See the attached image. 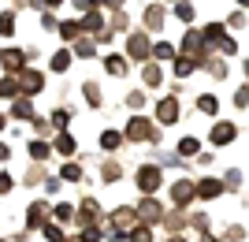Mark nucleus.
I'll list each match as a JSON object with an SVG mask.
<instances>
[{
  "label": "nucleus",
  "mask_w": 249,
  "mask_h": 242,
  "mask_svg": "<svg viewBox=\"0 0 249 242\" xmlns=\"http://www.w3.org/2000/svg\"><path fill=\"white\" fill-rule=\"evenodd\" d=\"M149 53V37L145 34H134V37H130V56H145Z\"/></svg>",
  "instance_id": "obj_3"
},
{
  "label": "nucleus",
  "mask_w": 249,
  "mask_h": 242,
  "mask_svg": "<svg viewBox=\"0 0 249 242\" xmlns=\"http://www.w3.org/2000/svg\"><path fill=\"white\" fill-rule=\"evenodd\" d=\"M246 71H249V60H246Z\"/></svg>",
  "instance_id": "obj_14"
},
{
  "label": "nucleus",
  "mask_w": 249,
  "mask_h": 242,
  "mask_svg": "<svg viewBox=\"0 0 249 242\" xmlns=\"http://www.w3.org/2000/svg\"><path fill=\"white\" fill-rule=\"evenodd\" d=\"M45 4H49V8H56V4H63V0H45Z\"/></svg>",
  "instance_id": "obj_12"
},
{
  "label": "nucleus",
  "mask_w": 249,
  "mask_h": 242,
  "mask_svg": "<svg viewBox=\"0 0 249 242\" xmlns=\"http://www.w3.org/2000/svg\"><path fill=\"white\" fill-rule=\"evenodd\" d=\"M156 112H160V119H164V123H175V116H178V108H175V101H171V97H167V101H160V108H156Z\"/></svg>",
  "instance_id": "obj_2"
},
{
  "label": "nucleus",
  "mask_w": 249,
  "mask_h": 242,
  "mask_svg": "<svg viewBox=\"0 0 249 242\" xmlns=\"http://www.w3.org/2000/svg\"><path fill=\"white\" fill-rule=\"evenodd\" d=\"M238 4H242V8H249V0H238Z\"/></svg>",
  "instance_id": "obj_13"
},
{
  "label": "nucleus",
  "mask_w": 249,
  "mask_h": 242,
  "mask_svg": "<svg viewBox=\"0 0 249 242\" xmlns=\"http://www.w3.org/2000/svg\"><path fill=\"white\" fill-rule=\"evenodd\" d=\"M231 138H234V127H231V123H219L216 130H212V142H219V146H223V142H231Z\"/></svg>",
  "instance_id": "obj_4"
},
{
  "label": "nucleus",
  "mask_w": 249,
  "mask_h": 242,
  "mask_svg": "<svg viewBox=\"0 0 249 242\" xmlns=\"http://www.w3.org/2000/svg\"><path fill=\"white\" fill-rule=\"evenodd\" d=\"M11 22H15L11 15H0V34H11Z\"/></svg>",
  "instance_id": "obj_11"
},
{
  "label": "nucleus",
  "mask_w": 249,
  "mask_h": 242,
  "mask_svg": "<svg viewBox=\"0 0 249 242\" xmlns=\"http://www.w3.org/2000/svg\"><path fill=\"white\" fill-rule=\"evenodd\" d=\"M60 30H63V37H78V22H63Z\"/></svg>",
  "instance_id": "obj_8"
},
{
  "label": "nucleus",
  "mask_w": 249,
  "mask_h": 242,
  "mask_svg": "<svg viewBox=\"0 0 249 242\" xmlns=\"http://www.w3.org/2000/svg\"><path fill=\"white\" fill-rule=\"evenodd\" d=\"M153 53H156V56H164V60H171V56H175V49H171V45H156Z\"/></svg>",
  "instance_id": "obj_9"
},
{
  "label": "nucleus",
  "mask_w": 249,
  "mask_h": 242,
  "mask_svg": "<svg viewBox=\"0 0 249 242\" xmlns=\"http://www.w3.org/2000/svg\"><path fill=\"white\" fill-rule=\"evenodd\" d=\"M178 149H182V157H190V153H197V138H182V146H178Z\"/></svg>",
  "instance_id": "obj_7"
},
{
  "label": "nucleus",
  "mask_w": 249,
  "mask_h": 242,
  "mask_svg": "<svg viewBox=\"0 0 249 242\" xmlns=\"http://www.w3.org/2000/svg\"><path fill=\"white\" fill-rule=\"evenodd\" d=\"M138 183H142V186H145V190H153V186H156V183H160V179H156V171H153V168H145V171H142V175H138Z\"/></svg>",
  "instance_id": "obj_6"
},
{
  "label": "nucleus",
  "mask_w": 249,
  "mask_h": 242,
  "mask_svg": "<svg viewBox=\"0 0 249 242\" xmlns=\"http://www.w3.org/2000/svg\"><path fill=\"white\" fill-rule=\"evenodd\" d=\"M175 15H178V19H182V22H190V19H194V4H190V0H178Z\"/></svg>",
  "instance_id": "obj_5"
},
{
  "label": "nucleus",
  "mask_w": 249,
  "mask_h": 242,
  "mask_svg": "<svg viewBox=\"0 0 249 242\" xmlns=\"http://www.w3.org/2000/svg\"><path fill=\"white\" fill-rule=\"evenodd\" d=\"M164 19H167V11L160 8V4H153V8L145 11V22H149V30H160V26H164Z\"/></svg>",
  "instance_id": "obj_1"
},
{
  "label": "nucleus",
  "mask_w": 249,
  "mask_h": 242,
  "mask_svg": "<svg viewBox=\"0 0 249 242\" xmlns=\"http://www.w3.org/2000/svg\"><path fill=\"white\" fill-rule=\"evenodd\" d=\"M67 60H71V56H67V53H60L56 60H52V67H56V71H63V67H67Z\"/></svg>",
  "instance_id": "obj_10"
}]
</instances>
